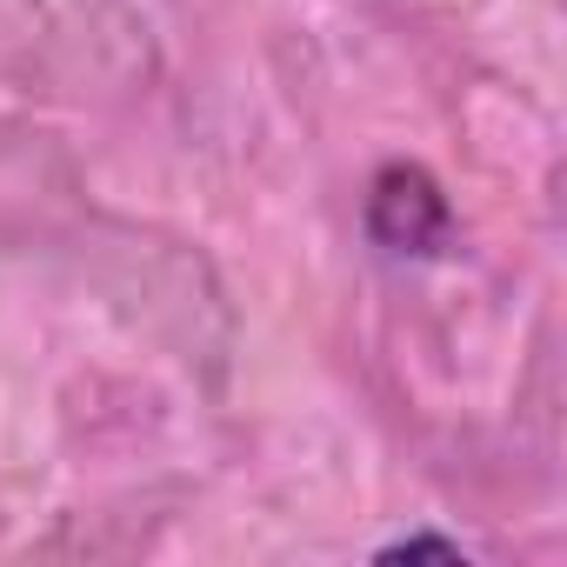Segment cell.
Wrapping results in <instances>:
<instances>
[{
	"label": "cell",
	"instance_id": "6da1fadb",
	"mask_svg": "<svg viewBox=\"0 0 567 567\" xmlns=\"http://www.w3.org/2000/svg\"><path fill=\"white\" fill-rule=\"evenodd\" d=\"M368 240L401 254V260H434L454 247V207L441 194V181L414 161H388L368 181Z\"/></svg>",
	"mask_w": 567,
	"mask_h": 567
},
{
	"label": "cell",
	"instance_id": "7a4b0ae2",
	"mask_svg": "<svg viewBox=\"0 0 567 567\" xmlns=\"http://www.w3.org/2000/svg\"><path fill=\"white\" fill-rule=\"evenodd\" d=\"M374 560H467L461 540H441V534H408V540H388Z\"/></svg>",
	"mask_w": 567,
	"mask_h": 567
}]
</instances>
